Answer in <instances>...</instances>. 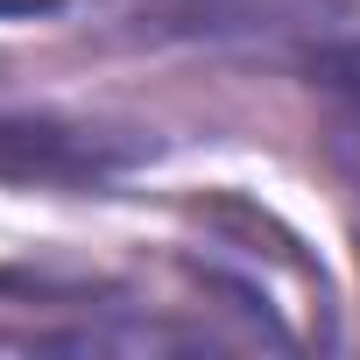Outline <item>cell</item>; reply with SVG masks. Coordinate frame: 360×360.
<instances>
[{
    "mask_svg": "<svg viewBox=\"0 0 360 360\" xmlns=\"http://www.w3.org/2000/svg\"><path fill=\"white\" fill-rule=\"evenodd\" d=\"M134 162H141V141H120L106 127L0 113V184H106Z\"/></svg>",
    "mask_w": 360,
    "mask_h": 360,
    "instance_id": "1",
    "label": "cell"
},
{
    "mask_svg": "<svg viewBox=\"0 0 360 360\" xmlns=\"http://www.w3.org/2000/svg\"><path fill=\"white\" fill-rule=\"evenodd\" d=\"M304 78L325 106V141L339 155V169L353 176V191H360V29H332L304 50Z\"/></svg>",
    "mask_w": 360,
    "mask_h": 360,
    "instance_id": "2",
    "label": "cell"
},
{
    "mask_svg": "<svg viewBox=\"0 0 360 360\" xmlns=\"http://www.w3.org/2000/svg\"><path fill=\"white\" fill-rule=\"evenodd\" d=\"M57 0H0V22H15V15H50Z\"/></svg>",
    "mask_w": 360,
    "mask_h": 360,
    "instance_id": "3",
    "label": "cell"
}]
</instances>
